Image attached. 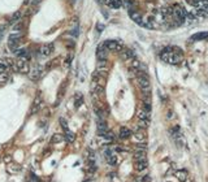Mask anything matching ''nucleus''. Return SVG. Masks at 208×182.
I'll return each mask as SVG.
<instances>
[{
  "mask_svg": "<svg viewBox=\"0 0 208 182\" xmlns=\"http://www.w3.org/2000/svg\"><path fill=\"white\" fill-rule=\"evenodd\" d=\"M160 57L163 61H165L168 64H178L181 61V49L178 48H165L163 52H161Z\"/></svg>",
  "mask_w": 208,
  "mask_h": 182,
  "instance_id": "nucleus-1",
  "label": "nucleus"
},
{
  "mask_svg": "<svg viewBox=\"0 0 208 182\" xmlns=\"http://www.w3.org/2000/svg\"><path fill=\"white\" fill-rule=\"evenodd\" d=\"M20 41H21V33H12L8 38V47L10 51L16 52L20 48Z\"/></svg>",
  "mask_w": 208,
  "mask_h": 182,
  "instance_id": "nucleus-2",
  "label": "nucleus"
},
{
  "mask_svg": "<svg viewBox=\"0 0 208 182\" xmlns=\"http://www.w3.org/2000/svg\"><path fill=\"white\" fill-rule=\"evenodd\" d=\"M173 15H174V18L177 20V24L181 25V24L185 22L187 13H186L185 8H182V7H180V5H176L173 8Z\"/></svg>",
  "mask_w": 208,
  "mask_h": 182,
  "instance_id": "nucleus-3",
  "label": "nucleus"
},
{
  "mask_svg": "<svg viewBox=\"0 0 208 182\" xmlns=\"http://www.w3.org/2000/svg\"><path fill=\"white\" fill-rule=\"evenodd\" d=\"M137 78H138V83L142 87V90H150V78L147 76V73H142L141 70H138Z\"/></svg>",
  "mask_w": 208,
  "mask_h": 182,
  "instance_id": "nucleus-4",
  "label": "nucleus"
},
{
  "mask_svg": "<svg viewBox=\"0 0 208 182\" xmlns=\"http://www.w3.org/2000/svg\"><path fill=\"white\" fill-rule=\"evenodd\" d=\"M16 66H17V70H18L20 73L26 74V73L30 72V66H29V63H27V60H25V59H20L18 61H17Z\"/></svg>",
  "mask_w": 208,
  "mask_h": 182,
  "instance_id": "nucleus-5",
  "label": "nucleus"
},
{
  "mask_svg": "<svg viewBox=\"0 0 208 182\" xmlns=\"http://www.w3.org/2000/svg\"><path fill=\"white\" fill-rule=\"evenodd\" d=\"M96 57H98L99 61H104L108 57V49L104 47V44H100L96 49Z\"/></svg>",
  "mask_w": 208,
  "mask_h": 182,
  "instance_id": "nucleus-6",
  "label": "nucleus"
},
{
  "mask_svg": "<svg viewBox=\"0 0 208 182\" xmlns=\"http://www.w3.org/2000/svg\"><path fill=\"white\" fill-rule=\"evenodd\" d=\"M103 44L107 49H111V51H121V49H122L120 43L116 42V41H105Z\"/></svg>",
  "mask_w": 208,
  "mask_h": 182,
  "instance_id": "nucleus-7",
  "label": "nucleus"
},
{
  "mask_svg": "<svg viewBox=\"0 0 208 182\" xmlns=\"http://www.w3.org/2000/svg\"><path fill=\"white\" fill-rule=\"evenodd\" d=\"M147 167H148V163H147L146 159H139L135 161V169L138 172H142V170H146Z\"/></svg>",
  "mask_w": 208,
  "mask_h": 182,
  "instance_id": "nucleus-8",
  "label": "nucleus"
},
{
  "mask_svg": "<svg viewBox=\"0 0 208 182\" xmlns=\"http://www.w3.org/2000/svg\"><path fill=\"white\" fill-rule=\"evenodd\" d=\"M107 131H108V126H107L105 121L102 120V119H99L98 120V133L100 135H104Z\"/></svg>",
  "mask_w": 208,
  "mask_h": 182,
  "instance_id": "nucleus-9",
  "label": "nucleus"
},
{
  "mask_svg": "<svg viewBox=\"0 0 208 182\" xmlns=\"http://www.w3.org/2000/svg\"><path fill=\"white\" fill-rule=\"evenodd\" d=\"M29 76H30L31 81H38L41 78V69L39 68H33V69L29 72Z\"/></svg>",
  "mask_w": 208,
  "mask_h": 182,
  "instance_id": "nucleus-10",
  "label": "nucleus"
},
{
  "mask_svg": "<svg viewBox=\"0 0 208 182\" xmlns=\"http://www.w3.org/2000/svg\"><path fill=\"white\" fill-rule=\"evenodd\" d=\"M121 57L124 60H133L134 59V52L129 48H125V49H122V52H121Z\"/></svg>",
  "mask_w": 208,
  "mask_h": 182,
  "instance_id": "nucleus-11",
  "label": "nucleus"
},
{
  "mask_svg": "<svg viewBox=\"0 0 208 182\" xmlns=\"http://www.w3.org/2000/svg\"><path fill=\"white\" fill-rule=\"evenodd\" d=\"M7 169H8L9 173H18L21 170V165L17 163H9L8 167H7Z\"/></svg>",
  "mask_w": 208,
  "mask_h": 182,
  "instance_id": "nucleus-12",
  "label": "nucleus"
},
{
  "mask_svg": "<svg viewBox=\"0 0 208 182\" xmlns=\"http://www.w3.org/2000/svg\"><path fill=\"white\" fill-rule=\"evenodd\" d=\"M107 4L112 9H118L122 5V0H107Z\"/></svg>",
  "mask_w": 208,
  "mask_h": 182,
  "instance_id": "nucleus-13",
  "label": "nucleus"
},
{
  "mask_svg": "<svg viewBox=\"0 0 208 182\" xmlns=\"http://www.w3.org/2000/svg\"><path fill=\"white\" fill-rule=\"evenodd\" d=\"M130 17H131V20L134 21V22H137L139 25H143V18H142V16L139 15L138 12H135V10L130 12Z\"/></svg>",
  "mask_w": 208,
  "mask_h": 182,
  "instance_id": "nucleus-14",
  "label": "nucleus"
},
{
  "mask_svg": "<svg viewBox=\"0 0 208 182\" xmlns=\"http://www.w3.org/2000/svg\"><path fill=\"white\" fill-rule=\"evenodd\" d=\"M131 137V130L128 127H121L120 129V138L121 139H128Z\"/></svg>",
  "mask_w": 208,
  "mask_h": 182,
  "instance_id": "nucleus-15",
  "label": "nucleus"
},
{
  "mask_svg": "<svg viewBox=\"0 0 208 182\" xmlns=\"http://www.w3.org/2000/svg\"><path fill=\"white\" fill-rule=\"evenodd\" d=\"M138 119L139 120H143V121H150V113L145 111L143 108H141L138 111Z\"/></svg>",
  "mask_w": 208,
  "mask_h": 182,
  "instance_id": "nucleus-16",
  "label": "nucleus"
},
{
  "mask_svg": "<svg viewBox=\"0 0 208 182\" xmlns=\"http://www.w3.org/2000/svg\"><path fill=\"white\" fill-rule=\"evenodd\" d=\"M52 52V46H42L41 47V55L42 56H49Z\"/></svg>",
  "mask_w": 208,
  "mask_h": 182,
  "instance_id": "nucleus-17",
  "label": "nucleus"
},
{
  "mask_svg": "<svg viewBox=\"0 0 208 182\" xmlns=\"http://www.w3.org/2000/svg\"><path fill=\"white\" fill-rule=\"evenodd\" d=\"M176 176H177V178L181 182H185L187 180V173H186V170H178V172H176Z\"/></svg>",
  "mask_w": 208,
  "mask_h": 182,
  "instance_id": "nucleus-18",
  "label": "nucleus"
},
{
  "mask_svg": "<svg viewBox=\"0 0 208 182\" xmlns=\"http://www.w3.org/2000/svg\"><path fill=\"white\" fill-rule=\"evenodd\" d=\"M64 138H65V141H68L69 143H73L74 139H76V135H74L69 129H68V130H65V137H64Z\"/></svg>",
  "mask_w": 208,
  "mask_h": 182,
  "instance_id": "nucleus-19",
  "label": "nucleus"
},
{
  "mask_svg": "<svg viewBox=\"0 0 208 182\" xmlns=\"http://www.w3.org/2000/svg\"><path fill=\"white\" fill-rule=\"evenodd\" d=\"M208 38V33H198V34H194L193 35V41H203V39H207Z\"/></svg>",
  "mask_w": 208,
  "mask_h": 182,
  "instance_id": "nucleus-20",
  "label": "nucleus"
},
{
  "mask_svg": "<svg viewBox=\"0 0 208 182\" xmlns=\"http://www.w3.org/2000/svg\"><path fill=\"white\" fill-rule=\"evenodd\" d=\"M107 161H108V164L109 165H112V167H114V165H117V163H118V159H117V156L114 155H111V156H108L107 158Z\"/></svg>",
  "mask_w": 208,
  "mask_h": 182,
  "instance_id": "nucleus-21",
  "label": "nucleus"
},
{
  "mask_svg": "<svg viewBox=\"0 0 208 182\" xmlns=\"http://www.w3.org/2000/svg\"><path fill=\"white\" fill-rule=\"evenodd\" d=\"M102 137L104 138V141H105V142H109V143H111V142H113L114 141V135H113V133H112V131H107V133L105 134H104V135H102Z\"/></svg>",
  "mask_w": 208,
  "mask_h": 182,
  "instance_id": "nucleus-22",
  "label": "nucleus"
},
{
  "mask_svg": "<svg viewBox=\"0 0 208 182\" xmlns=\"http://www.w3.org/2000/svg\"><path fill=\"white\" fill-rule=\"evenodd\" d=\"M51 141L53 142V143H60V142L65 141V138H64V135H61V134H53Z\"/></svg>",
  "mask_w": 208,
  "mask_h": 182,
  "instance_id": "nucleus-23",
  "label": "nucleus"
},
{
  "mask_svg": "<svg viewBox=\"0 0 208 182\" xmlns=\"http://www.w3.org/2000/svg\"><path fill=\"white\" fill-rule=\"evenodd\" d=\"M21 18V12H16V13H13L12 16H10V18H9V22L10 24H17V21H18Z\"/></svg>",
  "mask_w": 208,
  "mask_h": 182,
  "instance_id": "nucleus-24",
  "label": "nucleus"
},
{
  "mask_svg": "<svg viewBox=\"0 0 208 182\" xmlns=\"http://www.w3.org/2000/svg\"><path fill=\"white\" fill-rule=\"evenodd\" d=\"M41 104H42V99L41 98H37L35 99V102H34V105H33V111L31 112H38L39 108H41Z\"/></svg>",
  "mask_w": 208,
  "mask_h": 182,
  "instance_id": "nucleus-25",
  "label": "nucleus"
},
{
  "mask_svg": "<svg viewBox=\"0 0 208 182\" xmlns=\"http://www.w3.org/2000/svg\"><path fill=\"white\" fill-rule=\"evenodd\" d=\"M134 158H135V160L146 159V151H137V150H135V152H134Z\"/></svg>",
  "mask_w": 208,
  "mask_h": 182,
  "instance_id": "nucleus-26",
  "label": "nucleus"
},
{
  "mask_svg": "<svg viewBox=\"0 0 208 182\" xmlns=\"http://www.w3.org/2000/svg\"><path fill=\"white\" fill-rule=\"evenodd\" d=\"M7 81H8V74L5 72H1L0 73V83H5Z\"/></svg>",
  "mask_w": 208,
  "mask_h": 182,
  "instance_id": "nucleus-27",
  "label": "nucleus"
},
{
  "mask_svg": "<svg viewBox=\"0 0 208 182\" xmlns=\"http://www.w3.org/2000/svg\"><path fill=\"white\" fill-rule=\"evenodd\" d=\"M21 30H22V25H21V24H14L13 33H21Z\"/></svg>",
  "mask_w": 208,
  "mask_h": 182,
  "instance_id": "nucleus-28",
  "label": "nucleus"
},
{
  "mask_svg": "<svg viewBox=\"0 0 208 182\" xmlns=\"http://www.w3.org/2000/svg\"><path fill=\"white\" fill-rule=\"evenodd\" d=\"M135 138L138 139V142H143V139H145V135H143V133L142 131H137V133H135Z\"/></svg>",
  "mask_w": 208,
  "mask_h": 182,
  "instance_id": "nucleus-29",
  "label": "nucleus"
},
{
  "mask_svg": "<svg viewBox=\"0 0 208 182\" xmlns=\"http://www.w3.org/2000/svg\"><path fill=\"white\" fill-rule=\"evenodd\" d=\"M82 103H83V99H82V95H77V100H76V108H78Z\"/></svg>",
  "mask_w": 208,
  "mask_h": 182,
  "instance_id": "nucleus-30",
  "label": "nucleus"
},
{
  "mask_svg": "<svg viewBox=\"0 0 208 182\" xmlns=\"http://www.w3.org/2000/svg\"><path fill=\"white\" fill-rule=\"evenodd\" d=\"M60 125L63 126V129L68 130V121H66L65 119H60Z\"/></svg>",
  "mask_w": 208,
  "mask_h": 182,
  "instance_id": "nucleus-31",
  "label": "nucleus"
},
{
  "mask_svg": "<svg viewBox=\"0 0 208 182\" xmlns=\"http://www.w3.org/2000/svg\"><path fill=\"white\" fill-rule=\"evenodd\" d=\"M107 65V60H104V61H99L98 63V69H104V66Z\"/></svg>",
  "mask_w": 208,
  "mask_h": 182,
  "instance_id": "nucleus-32",
  "label": "nucleus"
},
{
  "mask_svg": "<svg viewBox=\"0 0 208 182\" xmlns=\"http://www.w3.org/2000/svg\"><path fill=\"white\" fill-rule=\"evenodd\" d=\"M104 155H105V156H107V158H108V156H111V155H113V152H112V150H111V148H108V147H107L105 150H104Z\"/></svg>",
  "mask_w": 208,
  "mask_h": 182,
  "instance_id": "nucleus-33",
  "label": "nucleus"
},
{
  "mask_svg": "<svg viewBox=\"0 0 208 182\" xmlns=\"http://www.w3.org/2000/svg\"><path fill=\"white\" fill-rule=\"evenodd\" d=\"M5 69H7V65H5V64L3 63V61H1V60H0V72H4Z\"/></svg>",
  "mask_w": 208,
  "mask_h": 182,
  "instance_id": "nucleus-34",
  "label": "nucleus"
},
{
  "mask_svg": "<svg viewBox=\"0 0 208 182\" xmlns=\"http://www.w3.org/2000/svg\"><path fill=\"white\" fill-rule=\"evenodd\" d=\"M142 181H143V182H150V177H148V176H145V177L142 178Z\"/></svg>",
  "mask_w": 208,
  "mask_h": 182,
  "instance_id": "nucleus-35",
  "label": "nucleus"
},
{
  "mask_svg": "<svg viewBox=\"0 0 208 182\" xmlns=\"http://www.w3.org/2000/svg\"><path fill=\"white\" fill-rule=\"evenodd\" d=\"M5 30V27L4 26H0V38H1V34H3V31Z\"/></svg>",
  "mask_w": 208,
  "mask_h": 182,
  "instance_id": "nucleus-36",
  "label": "nucleus"
},
{
  "mask_svg": "<svg viewBox=\"0 0 208 182\" xmlns=\"http://www.w3.org/2000/svg\"><path fill=\"white\" fill-rule=\"evenodd\" d=\"M39 1H41V0H33V1H31V3H33V5H37Z\"/></svg>",
  "mask_w": 208,
  "mask_h": 182,
  "instance_id": "nucleus-37",
  "label": "nucleus"
}]
</instances>
